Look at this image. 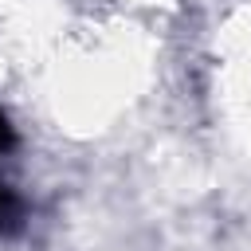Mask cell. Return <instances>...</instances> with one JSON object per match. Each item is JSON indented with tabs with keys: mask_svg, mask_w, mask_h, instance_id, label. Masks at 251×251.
Returning <instances> with one entry per match:
<instances>
[{
	"mask_svg": "<svg viewBox=\"0 0 251 251\" xmlns=\"http://www.w3.org/2000/svg\"><path fill=\"white\" fill-rule=\"evenodd\" d=\"M20 220H24V204H20V196H16L8 184H0V235L16 231Z\"/></svg>",
	"mask_w": 251,
	"mask_h": 251,
	"instance_id": "cell-1",
	"label": "cell"
},
{
	"mask_svg": "<svg viewBox=\"0 0 251 251\" xmlns=\"http://www.w3.org/2000/svg\"><path fill=\"white\" fill-rule=\"evenodd\" d=\"M12 141H16V137H12V126H8V118L0 114V153H4V149H12Z\"/></svg>",
	"mask_w": 251,
	"mask_h": 251,
	"instance_id": "cell-2",
	"label": "cell"
}]
</instances>
